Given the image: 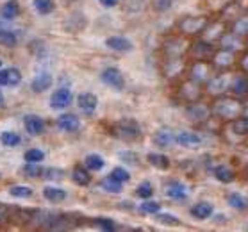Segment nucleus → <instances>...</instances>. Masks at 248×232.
<instances>
[{"instance_id": "nucleus-1", "label": "nucleus", "mask_w": 248, "mask_h": 232, "mask_svg": "<svg viewBox=\"0 0 248 232\" xmlns=\"http://www.w3.org/2000/svg\"><path fill=\"white\" fill-rule=\"evenodd\" d=\"M211 109H213V116L216 120H220L221 124H229L232 120L239 118L241 114H245V98L234 95L216 96V98H213Z\"/></svg>"}, {"instance_id": "nucleus-2", "label": "nucleus", "mask_w": 248, "mask_h": 232, "mask_svg": "<svg viewBox=\"0 0 248 232\" xmlns=\"http://www.w3.org/2000/svg\"><path fill=\"white\" fill-rule=\"evenodd\" d=\"M218 70L215 68V64L211 61H203V59H191V62H187V72L186 77H189L191 80L198 82V84L205 86L209 80L213 79V75Z\"/></svg>"}, {"instance_id": "nucleus-3", "label": "nucleus", "mask_w": 248, "mask_h": 232, "mask_svg": "<svg viewBox=\"0 0 248 232\" xmlns=\"http://www.w3.org/2000/svg\"><path fill=\"white\" fill-rule=\"evenodd\" d=\"M231 82H232V75L229 74V72H216V74L213 75V79L203 86L205 95H209L211 98H216V96H221V95H229V93H231Z\"/></svg>"}, {"instance_id": "nucleus-4", "label": "nucleus", "mask_w": 248, "mask_h": 232, "mask_svg": "<svg viewBox=\"0 0 248 232\" xmlns=\"http://www.w3.org/2000/svg\"><path fill=\"white\" fill-rule=\"evenodd\" d=\"M113 134L118 139L122 141H136V139H140L141 136V127L140 124L132 118H124L116 122L113 127Z\"/></svg>"}, {"instance_id": "nucleus-5", "label": "nucleus", "mask_w": 248, "mask_h": 232, "mask_svg": "<svg viewBox=\"0 0 248 232\" xmlns=\"http://www.w3.org/2000/svg\"><path fill=\"white\" fill-rule=\"evenodd\" d=\"M223 134H232L227 138L231 143H243L248 138V114H241L239 118L223 124Z\"/></svg>"}, {"instance_id": "nucleus-6", "label": "nucleus", "mask_w": 248, "mask_h": 232, "mask_svg": "<svg viewBox=\"0 0 248 232\" xmlns=\"http://www.w3.org/2000/svg\"><path fill=\"white\" fill-rule=\"evenodd\" d=\"M205 95V90H203L202 84H198L195 80H191L189 77L182 80L179 90H177V96L181 98L184 104H191L197 102V100H202V96Z\"/></svg>"}, {"instance_id": "nucleus-7", "label": "nucleus", "mask_w": 248, "mask_h": 232, "mask_svg": "<svg viewBox=\"0 0 248 232\" xmlns=\"http://www.w3.org/2000/svg\"><path fill=\"white\" fill-rule=\"evenodd\" d=\"M216 52V45L213 41H207L203 38H197L189 43V50L187 56L191 59H203V61H211Z\"/></svg>"}, {"instance_id": "nucleus-8", "label": "nucleus", "mask_w": 248, "mask_h": 232, "mask_svg": "<svg viewBox=\"0 0 248 232\" xmlns=\"http://www.w3.org/2000/svg\"><path fill=\"white\" fill-rule=\"evenodd\" d=\"M186 116L191 120L193 124L203 125L207 120L213 118V109H211L209 104L197 100V102L186 104Z\"/></svg>"}, {"instance_id": "nucleus-9", "label": "nucleus", "mask_w": 248, "mask_h": 232, "mask_svg": "<svg viewBox=\"0 0 248 232\" xmlns=\"http://www.w3.org/2000/svg\"><path fill=\"white\" fill-rule=\"evenodd\" d=\"M211 20H207L205 16H187L184 20H181L179 23V31L182 36L186 38H193V36H202L203 29L207 27V23Z\"/></svg>"}, {"instance_id": "nucleus-10", "label": "nucleus", "mask_w": 248, "mask_h": 232, "mask_svg": "<svg viewBox=\"0 0 248 232\" xmlns=\"http://www.w3.org/2000/svg\"><path fill=\"white\" fill-rule=\"evenodd\" d=\"M211 62L215 64V68L218 70V72H229V70L234 68V64L237 62V54L218 46L213 59H211Z\"/></svg>"}, {"instance_id": "nucleus-11", "label": "nucleus", "mask_w": 248, "mask_h": 232, "mask_svg": "<svg viewBox=\"0 0 248 232\" xmlns=\"http://www.w3.org/2000/svg\"><path fill=\"white\" fill-rule=\"evenodd\" d=\"M189 50V43L186 41V36H179V38H171L166 41L163 46V52L166 57H186Z\"/></svg>"}, {"instance_id": "nucleus-12", "label": "nucleus", "mask_w": 248, "mask_h": 232, "mask_svg": "<svg viewBox=\"0 0 248 232\" xmlns=\"http://www.w3.org/2000/svg\"><path fill=\"white\" fill-rule=\"evenodd\" d=\"M227 31H229V23L223 22L221 18L220 20H211V22L207 23V27L203 29V32H202L200 38L216 43V41H220V38L225 34Z\"/></svg>"}, {"instance_id": "nucleus-13", "label": "nucleus", "mask_w": 248, "mask_h": 232, "mask_svg": "<svg viewBox=\"0 0 248 232\" xmlns=\"http://www.w3.org/2000/svg\"><path fill=\"white\" fill-rule=\"evenodd\" d=\"M218 46L227 48V50H232V52H236L237 54V52L247 50V40L239 38V36L234 34L232 31H227L225 34L220 38V41H218Z\"/></svg>"}, {"instance_id": "nucleus-14", "label": "nucleus", "mask_w": 248, "mask_h": 232, "mask_svg": "<svg viewBox=\"0 0 248 232\" xmlns=\"http://www.w3.org/2000/svg\"><path fill=\"white\" fill-rule=\"evenodd\" d=\"M100 79L104 84H108L109 88H113V90H116V91H122L125 88L124 74H122L118 68H113V66L104 70L100 74Z\"/></svg>"}, {"instance_id": "nucleus-15", "label": "nucleus", "mask_w": 248, "mask_h": 232, "mask_svg": "<svg viewBox=\"0 0 248 232\" xmlns=\"http://www.w3.org/2000/svg\"><path fill=\"white\" fill-rule=\"evenodd\" d=\"M231 95L239 96V98H248V74L239 72V74L232 75Z\"/></svg>"}, {"instance_id": "nucleus-16", "label": "nucleus", "mask_w": 248, "mask_h": 232, "mask_svg": "<svg viewBox=\"0 0 248 232\" xmlns=\"http://www.w3.org/2000/svg\"><path fill=\"white\" fill-rule=\"evenodd\" d=\"M74 100V95L72 91L66 90V88H59L57 91H54L50 96V108L54 109H64L68 108Z\"/></svg>"}, {"instance_id": "nucleus-17", "label": "nucleus", "mask_w": 248, "mask_h": 232, "mask_svg": "<svg viewBox=\"0 0 248 232\" xmlns=\"http://www.w3.org/2000/svg\"><path fill=\"white\" fill-rule=\"evenodd\" d=\"M175 143H179L184 148H197L202 145V136L197 132H189V130H182L175 136Z\"/></svg>"}, {"instance_id": "nucleus-18", "label": "nucleus", "mask_w": 248, "mask_h": 232, "mask_svg": "<svg viewBox=\"0 0 248 232\" xmlns=\"http://www.w3.org/2000/svg\"><path fill=\"white\" fill-rule=\"evenodd\" d=\"M23 125H25L29 134H32V136H40V134H43V130H45V122L38 114H25Z\"/></svg>"}, {"instance_id": "nucleus-19", "label": "nucleus", "mask_w": 248, "mask_h": 232, "mask_svg": "<svg viewBox=\"0 0 248 232\" xmlns=\"http://www.w3.org/2000/svg\"><path fill=\"white\" fill-rule=\"evenodd\" d=\"M57 127L64 132H75V130H79L80 127V120L77 114L74 113H66V114H61L59 118H57Z\"/></svg>"}, {"instance_id": "nucleus-20", "label": "nucleus", "mask_w": 248, "mask_h": 232, "mask_svg": "<svg viewBox=\"0 0 248 232\" xmlns=\"http://www.w3.org/2000/svg\"><path fill=\"white\" fill-rule=\"evenodd\" d=\"M77 106H79L80 111H84L86 114H91V113H95L96 106H98V98H96V95L86 91V93H80V95L77 96Z\"/></svg>"}, {"instance_id": "nucleus-21", "label": "nucleus", "mask_w": 248, "mask_h": 232, "mask_svg": "<svg viewBox=\"0 0 248 232\" xmlns=\"http://www.w3.org/2000/svg\"><path fill=\"white\" fill-rule=\"evenodd\" d=\"M52 84H54V77H52L50 74H46V72H41V74H38L32 79L31 90H32L34 93H43V91L50 90Z\"/></svg>"}, {"instance_id": "nucleus-22", "label": "nucleus", "mask_w": 248, "mask_h": 232, "mask_svg": "<svg viewBox=\"0 0 248 232\" xmlns=\"http://www.w3.org/2000/svg\"><path fill=\"white\" fill-rule=\"evenodd\" d=\"M164 191H166V197L173 198V200H186L187 198V187L179 181H170L164 187Z\"/></svg>"}, {"instance_id": "nucleus-23", "label": "nucleus", "mask_w": 248, "mask_h": 232, "mask_svg": "<svg viewBox=\"0 0 248 232\" xmlns=\"http://www.w3.org/2000/svg\"><path fill=\"white\" fill-rule=\"evenodd\" d=\"M229 31H232L234 34H237L239 38L247 40L248 38V13H243L234 20V22L229 23Z\"/></svg>"}, {"instance_id": "nucleus-24", "label": "nucleus", "mask_w": 248, "mask_h": 232, "mask_svg": "<svg viewBox=\"0 0 248 232\" xmlns=\"http://www.w3.org/2000/svg\"><path fill=\"white\" fill-rule=\"evenodd\" d=\"M106 45L111 48V50L116 52H130L132 50V41L124 38V36H111L106 40Z\"/></svg>"}, {"instance_id": "nucleus-25", "label": "nucleus", "mask_w": 248, "mask_h": 232, "mask_svg": "<svg viewBox=\"0 0 248 232\" xmlns=\"http://www.w3.org/2000/svg\"><path fill=\"white\" fill-rule=\"evenodd\" d=\"M213 175L216 177V181L223 182V184H231V182H234V179H236L234 170H231V168L225 166V164H218V166H215V168H213Z\"/></svg>"}, {"instance_id": "nucleus-26", "label": "nucleus", "mask_w": 248, "mask_h": 232, "mask_svg": "<svg viewBox=\"0 0 248 232\" xmlns=\"http://www.w3.org/2000/svg\"><path fill=\"white\" fill-rule=\"evenodd\" d=\"M213 205L209 204V202H198L191 207V216H195L197 220H207L209 216H213Z\"/></svg>"}, {"instance_id": "nucleus-27", "label": "nucleus", "mask_w": 248, "mask_h": 232, "mask_svg": "<svg viewBox=\"0 0 248 232\" xmlns=\"http://www.w3.org/2000/svg\"><path fill=\"white\" fill-rule=\"evenodd\" d=\"M154 143L157 145V147L164 148V147H170L171 143H175V136L173 132L168 129H159L155 134H154Z\"/></svg>"}, {"instance_id": "nucleus-28", "label": "nucleus", "mask_w": 248, "mask_h": 232, "mask_svg": "<svg viewBox=\"0 0 248 232\" xmlns=\"http://www.w3.org/2000/svg\"><path fill=\"white\" fill-rule=\"evenodd\" d=\"M225 200H227V204L231 205V207H234V209H237V211L248 209V198L243 197V195H239V193H227Z\"/></svg>"}, {"instance_id": "nucleus-29", "label": "nucleus", "mask_w": 248, "mask_h": 232, "mask_svg": "<svg viewBox=\"0 0 248 232\" xmlns=\"http://www.w3.org/2000/svg\"><path fill=\"white\" fill-rule=\"evenodd\" d=\"M43 197H45L48 202H52V204H57V202H62V200L66 198V191L56 186H46L45 189H43Z\"/></svg>"}, {"instance_id": "nucleus-30", "label": "nucleus", "mask_w": 248, "mask_h": 232, "mask_svg": "<svg viewBox=\"0 0 248 232\" xmlns=\"http://www.w3.org/2000/svg\"><path fill=\"white\" fill-rule=\"evenodd\" d=\"M20 15V6H18L16 0H7L4 6L0 7V16L4 20H13Z\"/></svg>"}, {"instance_id": "nucleus-31", "label": "nucleus", "mask_w": 248, "mask_h": 232, "mask_svg": "<svg viewBox=\"0 0 248 232\" xmlns=\"http://www.w3.org/2000/svg\"><path fill=\"white\" fill-rule=\"evenodd\" d=\"M72 179H74L75 184H79V186H88L91 182V175L88 168L84 166H75L74 170H72Z\"/></svg>"}, {"instance_id": "nucleus-32", "label": "nucleus", "mask_w": 248, "mask_h": 232, "mask_svg": "<svg viewBox=\"0 0 248 232\" xmlns=\"http://www.w3.org/2000/svg\"><path fill=\"white\" fill-rule=\"evenodd\" d=\"M84 166L91 171H100L102 168L106 166V161H104V157L98 155V154H90V155H86V159H84Z\"/></svg>"}, {"instance_id": "nucleus-33", "label": "nucleus", "mask_w": 248, "mask_h": 232, "mask_svg": "<svg viewBox=\"0 0 248 232\" xmlns=\"http://www.w3.org/2000/svg\"><path fill=\"white\" fill-rule=\"evenodd\" d=\"M100 187L108 193H120L122 191V187H124V182L116 181L113 175H108L100 181Z\"/></svg>"}, {"instance_id": "nucleus-34", "label": "nucleus", "mask_w": 248, "mask_h": 232, "mask_svg": "<svg viewBox=\"0 0 248 232\" xmlns=\"http://www.w3.org/2000/svg\"><path fill=\"white\" fill-rule=\"evenodd\" d=\"M148 163L152 164L154 168H157V170H168L170 168V159L164 155V154H148Z\"/></svg>"}, {"instance_id": "nucleus-35", "label": "nucleus", "mask_w": 248, "mask_h": 232, "mask_svg": "<svg viewBox=\"0 0 248 232\" xmlns=\"http://www.w3.org/2000/svg\"><path fill=\"white\" fill-rule=\"evenodd\" d=\"M4 77H6V86L13 88V86H18L22 82V72L18 68H7L4 70Z\"/></svg>"}, {"instance_id": "nucleus-36", "label": "nucleus", "mask_w": 248, "mask_h": 232, "mask_svg": "<svg viewBox=\"0 0 248 232\" xmlns=\"http://www.w3.org/2000/svg\"><path fill=\"white\" fill-rule=\"evenodd\" d=\"M22 171L29 177V179H38V177H43L45 168H41L40 163H27L22 168Z\"/></svg>"}, {"instance_id": "nucleus-37", "label": "nucleus", "mask_w": 248, "mask_h": 232, "mask_svg": "<svg viewBox=\"0 0 248 232\" xmlns=\"http://www.w3.org/2000/svg\"><path fill=\"white\" fill-rule=\"evenodd\" d=\"M0 143L9 148L16 147V145H20V136H18L16 132H13V130H6V132L0 134Z\"/></svg>"}, {"instance_id": "nucleus-38", "label": "nucleus", "mask_w": 248, "mask_h": 232, "mask_svg": "<svg viewBox=\"0 0 248 232\" xmlns=\"http://www.w3.org/2000/svg\"><path fill=\"white\" fill-rule=\"evenodd\" d=\"M9 195L15 198H31L32 197V187L29 186H11L9 187Z\"/></svg>"}, {"instance_id": "nucleus-39", "label": "nucleus", "mask_w": 248, "mask_h": 232, "mask_svg": "<svg viewBox=\"0 0 248 232\" xmlns=\"http://www.w3.org/2000/svg\"><path fill=\"white\" fill-rule=\"evenodd\" d=\"M140 211L143 215H157L159 211H161V204H159V202H152V200L147 198V200L140 205Z\"/></svg>"}, {"instance_id": "nucleus-40", "label": "nucleus", "mask_w": 248, "mask_h": 232, "mask_svg": "<svg viewBox=\"0 0 248 232\" xmlns=\"http://www.w3.org/2000/svg\"><path fill=\"white\" fill-rule=\"evenodd\" d=\"M34 9L40 15H48L54 11V2L52 0H34Z\"/></svg>"}, {"instance_id": "nucleus-41", "label": "nucleus", "mask_w": 248, "mask_h": 232, "mask_svg": "<svg viewBox=\"0 0 248 232\" xmlns=\"http://www.w3.org/2000/svg\"><path fill=\"white\" fill-rule=\"evenodd\" d=\"M136 195L140 198H143V200H147V198H150L154 195V187H152V184L148 181H145V182H141L140 186L136 187Z\"/></svg>"}, {"instance_id": "nucleus-42", "label": "nucleus", "mask_w": 248, "mask_h": 232, "mask_svg": "<svg viewBox=\"0 0 248 232\" xmlns=\"http://www.w3.org/2000/svg\"><path fill=\"white\" fill-rule=\"evenodd\" d=\"M16 34H13L11 31H0V45L13 48L16 45Z\"/></svg>"}, {"instance_id": "nucleus-43", "label": "nucleus", "mask_w": 248, "mask_h": 232, "mask_svg": "<svg viewBox=\"0 0 248 232\" xmlns=\"http://www.w3.org/2000/svg\"><path fill=\"white\" fill-rule=\"evenodd\" d=\"M45 159V154L41 152L40 148H31L25 152V161L27 163H41Z\"/></svg>"}, {"instance_id": "nucleus-44", "label": "nucleus", "mask_w": 248, "mask_h": 232, "mask_svg": "<svg viewBox=\"0 0 248 232\" xmlns=\"http://www.w3.org/2000/svg\"><path fill=\"white\" fill-rule=\"evenodd\" d=\"M155 220H157L159 223H164V225H179V223H181V220H179L177 216L166 215V213H157V215H155Z\"/></svg>"}, {"instance_id": "nucleus-45", "label": "nucleus", "mask_w": 248, "mask_h": 232, "mask_svg": "<svg viewBox=\"0 0 248 232\" xmlns=\"http://www.w3.org/2000/svg\"><path fill=\"white\" fill-rule=\"evenodd\" d=\"M62 177H64V171L59 170V168H45L41 179H48V181H61Z\"/></svg>"}, {"instance_id": "nucleus-46", "label": "nucleus", "mask_w": 248, "mask_h": 232, "mask_svg": "<svg viewBox=\"0 0 248 232\" xmlns=\"http://www.w3.org/2000/svg\"><path fill=\"white\" fill-rule=\"evenodd\" d=\"M95 223L98 229H102V231H108V232L116 231V223H114L111 218H96Z\"/></svg>"}, {"instance_id": "nucleus-47", "label": "nucleus", "mask_w": 248, "mask_h": 232, "mask_svg": "<svg viewBox=\"0 0 248 232\" xmlns=\"http://www.w3.org/2000/svg\"><path fill=\"white\" fill-rule=\"evenodd\" d=\"M111 175L116 179V181H120V182H127L130 179V173L125 168H122V166H116L113 171H111Z\"/></svg>"}, {"instance_id": "nucleus-48", "label": "nucleus", "mask_w": 248, "mask_h": 232, "mask_svg": "<svg viewBox=\"0 0 248 232\" xmlns=\"http://www.w3.org/2000/svg\"><path fill=\"white\" fill-rule=\"evenodd\" d=\"M171 4H173V0H152V7L159 13L168 11L170 7H171Z\"/></svg>"}, {"instance_id": "nucleus-49", "label": "nucleus", "mask_w": 248, "mask_h": 232, "mask_svg": "<svg viewBox=\"0 0 248 232\" xmlns=\"http://www.w3.org/2000/svg\"><path fill=\"white\" fill-rule=\"evenodd\" d=\"M237 64H239V70H241V72L248 74V50L243 52L241 57L237 59Z\"/></svg>"}, {"instance_id": "nucleus-50", "label": "nucleus", "mask_w": 248, "mask_h": 232, "mask_svg": "<svg viewBox=\"0 0 248 232\" xmlns=\"http://www.w3.org/2000/svg\"><path fill=\"white\" fill-rule=\"evenodd\" d=\"M120 159L127 161L129 164H138V161H140V157H138L134 152H122L120 154Z\"/></svg>"}, {"instance_id": "nucleus-51", "label": "nucleus", "mask_w": 248, "mask_h": 232, "mask_svg": "<svg viewBox=\"0 0 248 232\" xmlns=\"http://www.w3.org/2000/svg\"><path fill=\"white\" fill-rule=\"evenodd\" d=\"M124 2L129 11H138V9H141V6H143L145 0H124Z\"/></svg>"}, {"instance_id": "nucleus-52", "label": "nucleus", "mask_w": 248, "mask_h": 232, "mask_svg": "<svg viewBox=\"0 0 248 232\" xmlns=\"http://www.w3.org/2000/svg\"><path fill=\"white\" fill-rule=\"evenodd\" d=\"M7 215H9V207H7V205H4V204H0V223L6 220Z\"/></svg>"}, {"instance_id": "nucleus-53", "label": "nucleus", "mask_w": 248, "mask_h": 232, "mask_svg": "<svg viewBox=\"0 0 248 232\" xmlns=\"http://www.w3.org/2000/svg\"><path fill=\"white\" fill-rule=\"evenodd\" d=\"M98 2H100L104 7H114V6H118L120 0H98Z\"/></svg>"}, {"instance_id": "nucleus-54", "label": "nucleus", "mask_w": 248, "mask_h": 232, "mask_svg": "<svg viewBox=\"0 0 248 232\" xmlns=\"http://www.w3.org/2000/svg\"><path fill=\"white\" fill-rule=\"evenodd\" d=\"M0 86H6V77H4V72H0Z\"/></svg>"}, {"instance_id": "nucleus-55", "label": "nucleus", "mask_w": 248, "mask_h": 232, "mask_svg": "<svg viewBox=\"0 0 248 232\" xmlns=\"http://www.w3.org/2000/svg\"><path fill=\"white\" fill-rule=\"evenodd\" d=\"M245 175H247V181H248V164L245 166Z\"/></svg>"}, {"instance_id": "nucleus-56", "label": "nucleus", "mask_w": 248, "mask_h": 232, "mask_svg": "<svg viewBox=\"0 0 248 232\" xmlns=\"http://www.w3.org/2000/svg\"><path fill=\"white\" fill-rule=\"evenodd\" d=\"M4 104V96H2V93H0V106Z\"/></svg>"}, {"instance_id": "nucleus-57", "label": "nucleus", "mask_w": 248, "mask_h": 232, "mask_svg": "<svg viewBox=\"0 0 248 232\" xmlns=\"http://www.w3.org/2000/svg\"><path fill=\"white\" fill-rule=\"evenodd\" d=\"M247 50H248V38H247Z\"/></svg>"}, {"instance_id": "nucleus-58", "label": "nucleus", "mask_w": 248, "mask_h": 232, "mask_svg": "<svg viewBox=\"0 0 248 232\" xmlns=\"http://www.w3.org/2000/svg\"><path fill=\"white\" fill-rule=\"evenodd\" d=\"M66 2H74V0H66Z\"/></svg>"}, {"instance_id": "nucleus-59", "label": "nucleus", "mask_w": 248, "mask_h": 232, "mask_svg": "<svg viewBox=\"0 0 248 232\" xmlns=\"http://www.w3.org/2000/svg\"><path fill=\"white\" fill-rule=\"evenodd\" d=\"M0 66H2V59H0Z\"/></svg>"}]
</instances>
